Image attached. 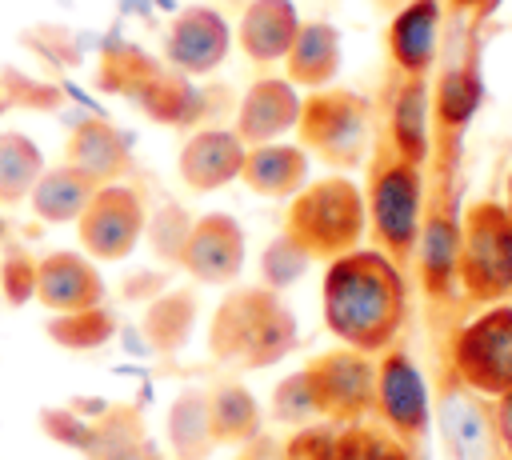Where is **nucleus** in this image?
<instances>
[{"label": "nucleus", "instance_id": "obj_1", "mask_svg": "<svg viewBox=\"0 0 512 460\" xmlns=\"http://www.w3.org/2000/svg\"><path fill=\"white\" fill-rule=\"evenodd\" d=\"M80 240L96 256H124L136 240V204L124 192H92L80 212Z\"/></svg>", "mask_w": 512, "mask_h": 460}, {"label": "nucleus", "instance_id": "obj_2", "mask_svg": "<svg viewBox=\"0 0 512 460\" xmlns=\"http://www.w3.org/2000/svg\"><path fill=\"white\" fill-rule=\"evenodd\" d=\"M32 292L40 296V304L56 308V312H76L84 308L88 300H96L100 284H96V272L72 256V252H56L48 260L36 264V276H32Z\"/></svg>", "mask_w": 512, "mask_h": 460}, {"label": "nucleus", "instance_id": "obj_3", "mask_svg": "<svg viewBox=\"0 0 512 460\" xmlns=\"http://www.w3.org/2000/svg\"><path fill=\"white\" fill-rule=\"evenodd\" d=\"M28 200H32V208H36L40 220H48V224H64V220L80 216L84 204L92 200V176H84L76 164L44 168L40 180L32 184Z\"/></svg>", "mask_w": 512, "mask_h": 460}, {"label": "nucleus", "instance_id": "obj_4", "mask_svg": "<svg viewBox=\"0 0 512 460\" xmlns=\"http://www.w3.org/2000/svg\"><path fill=\"white\" fill-rule=\"evenodd\" d=\"M40 172H44L40 148L24 132H0V204L28 200Z\"/></svg>", "mask_w": 512, "mask_h": 460}, {"label": "nucleus", "instance_id": "obj_5", "mask_svg": "<svg viewBox=\"0 0 512 460\" xmlns=\"http://www.w3.org/2000/svg\"><path fill=\"white\" fill-rule=\"evenodd\" d=\"M444 424H448L456 460H484V428H480V416L464 400H452V408L444 412Z\"/></svg>", "mask_w": 512, "mask_h": 460}]
</instances>
